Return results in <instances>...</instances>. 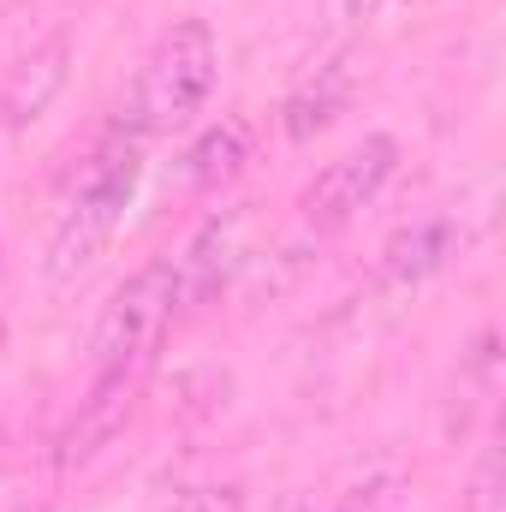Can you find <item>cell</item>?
I'll use <instances>...</instances> for the list:
<instances>
[{
    "label": "cell",
    "mask_w": 506,
    "mask_h": 512,
    "mask_svg": "<svg viewBox=\"0 0 506 512\" xmlns=\"http://www.w3.org/2000/svg\"><path fill=\"white\" fill-rule=\"evenodd\" d=\"M137 179H143V143L120 126H108L78 155V167L66 173V191H60L48 262H42L54 286L78 280L96 256L108 251V239L120 233L131 197H137Z\"/></svg>",
    "instance_id": "obj_1"
},
{
    "label": "cell",
    "mask_w": 506,
    "mask_h": 512,
    "mask_svg": "<svg viewBox=\"0 0 506 512\" xmlns=\"http://www.w3.org/2000/svg\"><path fill=\"white\" fill-rule=\"evenodd\" d=\"M221 72V42L203 18H179L173 30H161V42L149 48V60L137 66L126 102L114 114V126L131 131L137 143L161 137V131L191 126V114H203L209 90Z\"/></svg>",
    "instance_id": "obj_2"
},
{
    "label": "cell",
    "mask_w": 506,
    "mask_h": 512,
    "mask_svg": "<svg viewBox=\"0 0 506 512\" xmlns=\"http://www.w3.org/2000/svg\"><path fill=\"white\" fill-rule=\"evenodd\" d=\"M173 316H179L173 256H155V262H143L126 286L102 304V322H96V370L149 364V352H155V340L167 334Z\"/></svg>",
    "instance_id": "obj_3"
},
{
    "label": "cell",
    "mask_w": 506,
    "mask_h": 512,
    "mask_svg": "<svg viewBox=\"0 0 506 512\" xmlns=\"http://www.w3.org/2000/svg\"><path fill=\"white\" fill-rule=\"evenodd\" d=\"M393 167H399V143H393V137L376 131V137L352 143L340 161H328V167L310 179V191H304V221L322 227V233L346 227L364 203L381 197V185L393 179Z\"/></svg>",
    "instance_id": "obj_4"
},
{
    "label": "cell",
    "mask_w": 506,
    "mask_h": 512,
    "mask_svg": "<svg viewBox=\"0 0 506 512\" xmlns=\"http://www.w3.org/2000/svg\"><path fill=\"white\" fill-rule=\"evenodd\" d=\"M137 382H143V364H114V370L96 376L90 399L78 405V417L66 423V435H60V447H54V465H60V471L90 465V459L126 429L131 405H137Z\"/></svg>",
    "instance_id": "obj_5"
},
{
    "label": "cell",
    "mask_w": 506,
    "mask_h": 512,
    "mask_svg": "<svg viewBox=\"0 0 506 512\" xmlns=\"http://www.w3.org/2000/svg\"><path fill=\"white\" fill-rule=\"evenodd\" d=\"M239 233H245V215H215V221H203V233L185 251L173 256V298H179V310H203L227 286V274L239 262Z\"/></svg>",
    "instance_id": "obj_6"
},
{
    "label": "cell",
    "mask_w": 506,
    "mask_h": 512,
    "mask_svg": "<svg viewBox=\"0 0 506 512\" xmlns=\"http://www.w3.org/2000/svg\"><path fill=\"white\" fill-rule=\"evenodd\" d=\"M66 60H72V42H66V36H48L42 48H30V54L12 66L6 90H0V126L6 131L36 126V120L48 114V102L66 90Z\"/></svg>",
    "instance_id": "obj_7"
},
{
    "label": "cell",
    "mask_w": 506,
    "mask_h": 512,
    "mask_svg": "<svg viewBox=\"0 0 506 512\" xmlns=\"http://www.w3.org/2000/svg\"><path fill=\"white\" fill-rule=\"evenodd\" d=\"M459 251H465L459 221H447V215L411 221L405 233H393V239L381 245V280H387V286H417V280L441 274Z\"/></svg>",
    "instance_id": "obj_8"
},
{
    "label": "cell",
    "mask_w": 506,
    "mask_h": 512,
    "mask_svg": "<svg viewBox=\"0 0 506 512\" xmlns=\"http://www.w3.org/2000/svg\"><path fill=\"white\" fill-rule=\"evenodd\" d=\"M346 96H352V72H346V60L316 66V78L286 102V137H310V131H322L340 108H346Z\"/></svg>",
    "instance_id": "obj_9"
},
{
    "label": "cell",
    "mask_w": 506,
    "mask_h": 512,
    "mask_svg": "<svg viewBox=\"0 0 506 512\" xmlns=\"http://www.w3.org/2000/svg\"><path fill=\"white\" fill-rule=\"evenodd\" d=\"M245 149H251V126H245V120H221V126H209L203 137H197V149H191V179H197V185H215V179L239 173Z\"/></svg>",
    "instance_id": "obj_10"
},
{
    "label": "cell",
    "mask_w": 506,
    "mask_h": 512,
    "mask_svg": "<svg viewBox=\"0 0 506 512\" xmlns=\"http://www.w3.org/2000/svg\"><path fill=\"white\" fill-rule=\"evenodd\" d=\"M167 512H245V489H239V483H215V489H191L185 501H173Z\"/></svg>",
    "instance_id": "obj_11"
},
{
    "label": "cell",
    "mask_w": 506,
    "mask_h": 512,
    "mask_svg": "<svg viewBox=\"0 0 506 512\" xmlns=\"http://www.w3.org/2000/svg\"><path fill=\"white\" fill-rule=\"evenodd\" d=\"M292 512H304V507H292Z\"/></svg>",
    "instance_id": "obj_12"
}]
</instances>
